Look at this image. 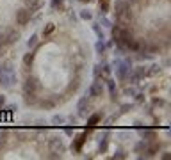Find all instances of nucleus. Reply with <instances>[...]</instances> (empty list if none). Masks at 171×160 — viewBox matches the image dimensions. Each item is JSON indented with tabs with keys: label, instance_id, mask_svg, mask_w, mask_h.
I'll use <instances>...</instances> for the list:
<instances>
[{
	"label": "nucleus",
	"instance_id": "obj_8",
	"mask_svg": "<svg viewBox=\"0 0 171 160\" xmlns=\"http://www.w3.org/2000/svg\"><path fill=\"white\" fill-rule=\"evenodd\" d=\"M107 87H109V93H111V100L116 102V96H118V89H116V82L112 78L107 80Z\"/></svg>",
	"mask_w": 171,
	"mask_h": 160
},
{
	"label": "nucleus",
	"instance_id": "obj_12",
	"mask_svg": "<svg viewBox=\"0 0 171 160\" xmlns=\"http://www.w3.org/2000/svg\"><path fill=\"white\" fill-rule=\"evenodd\" d=\"M146 146H148V142H146V141L143 139V141H139V142L136 144L134 151H136V153H145V151H146Z\"/></svg>",
	"mask_w": 171,
	"mask_h": 160
},
{
	"label": "nucleus",
	"instance_id": "obj_9",
	"mask_svg": "<svg viewBox=\"0 0 171 160\" xmlns=\"http://www.w3.org/2000/svg\"><path fill=\"white\" fill-rule=\"evenodd\" d=\"M125 9H128V4H127L125 0H116V4H114V12H116V16L121 14Z\"/></svg>",
	"mask_w": 171,
	"mask_h": 160
},
{
	"label": "nucleus",
	"instance_id": "obj_33",
	"mask_svg": "<svg viewBox=\"0 0 171 160\" xmlns=\"http://www.w3.org/2000/svg\"><path fill=\"white\" fill-rule=\"evenodd\" d=\"M130 109H132V107H130V105H123V107H121V112H128V110H130Z\"/></svg>",
	"mask_w": 171,
	"mask_h": 160
},
{
	"label": "nucleus",
	"instance_id": "obj_14",
	"mask_svg": "<svg viewBox=\"0 0 171 160\" xmlns=\"http://www.w3.org/2000/svg\"><path fill=\"white\" fill-rule=\"evenodd\" d=\"M98 4H100V14L109 12V0H98Z\"/></svg>",
	"mask_w": 171,
	"mask_h": 160
},
{
	"label": "nucleus",
	"instance_id": "obj_17",
	"mask_svg": "<svg viewBox=\"0 0 171 160\" xmlns=\"http://www.w3.org/2000/svg\"><path fill=\"white\" fill-rule=\"evenodd\" d=\"M25 4L30 7V11H34V9H39V7H41V2H39V0H25Z\"/></svg>",
	"mask_w": 171,
	"mask_h": 160
},
{
	"label": "nucleus",
	"instance_id": "obj_39",
	"mask_svg": "<svg viewBox=\"0 0 171 160\" xmlns=\"http://www.w3.org/2000/svg\"><path fill=\"white\" fill-rule=\"evenodd\" d=\"M134 2H136V0H134Z\"/></svg>",
	"mask_w": 171,
	"mask_h": 160
},
{
	"label": "nucleus",
	"instance_id": "obj_22",
	"mask_svg": "<svg viewBox=\"0 0 171 160\" xmlns=\"http://www.w3.org/2000/svg\"><path fill=\"white\" fill-rule=\"evenodd\" d=\"M62 2H64V0H52V4H50V7H52L54 11H57V9H59V7L62 5Z\"/></svg>",
	"mask_w": 171,
	"mask_h": 160
},
{
	"label": "nucleus",
	"instance_id": "obj_27",
	"mask_svg": "<svg viewBox=\"0 0 171 160\" xmlns=\"http://www.w3.org/2000/svg\"><path fill=\"white\" fill-rule=\"evenodd\" d=\"M125 157H127V155L123 153V150H118V151L114 153V159H125Z\"/></svg>",
	"mask_w": 171,
	"mask_h": 160
},
{
	"label": "nucleus",
	"instance_id": "obj_36",
	"mask_svg": "<svg viewBox=\"0 0 171 160\" xmlns=\"http://www.w3.org/2000/svg\"><path fill=\"white\" fill-rule=\"evenodd\" d=\"M4 103H5V96H2V94H0V105H4Z\"/></svg>",
	"mask_w": 171,
	"mask_h": 160
},
{
	"label": "nucleus",
	"instance_id": "obj_7",
	"mask_svg": "<svg viewBox=\"0 0 171 160\" xmlns=\"http://www.w3.org/2000/svg\"><path fill=\"white\" fill-rule=\"evenodd\" d=\"M5 36V43L7 45H11V43H14V41H18V37H20V34L14 30V28H11V30H7V34H4Z\"/></svg>",
	"mask_w": 171,
	"mask_h": 160
},
{
	"label": "nucleus",
	"instance_id": "obj_34",
	"mask_svg": "<svg viewBox=\"0 0 171 160\" xmlns=\"http://www.w3.org/2000/svg\"><path fill=\"white\" fill-rule=\"evenodd\" d=\"M136 98H137V102H143L145 100V94H134Z\"/></svg>",
	"mask_w": 171,
	"mask_h": 160
},
{
	"label": "nucleus",
	"instance_id": "obj_23",
	"mask_svg": "<svg viewBox=\"0 0 171 160\" xmlns=\"http://www.w3.org/2000/svg\"><path fill=\"white\" fill-rule=\"evenodd\" d=\"M93 30L96 32V36H98V39H103V32L100 30V27H98V23H95V25H93Z\"/></svg>",
	"mask_w": 171,
	"mask_h": 160
},
{
	"label": "nucleus",
	"instance_id": "obj_35",
	"mask_svg": "<svg viewBox=\"0 0 171 160\" xmlns=\"http://www.w3.org/2000/svg\"><path fill=\"white\" fill-rule=\"evenodd\" d=\"M127 94H130V96H134V94H136V91H134V89H127Z\"/></svg>",
	"mask_w": 171,
	"mask_h": 160
},
{
	"label": "nucleus",
	"instance_id": "obj_2",
	"mask_svg": "<svg viewBox=\"0 0 171 160\" xmlns=\"http://www.w3.org/2000/svg\"><path fill=\"white\" fill-rule=\"evenodd\" d=\"M30 14H32V11L27 9V7L16 11V23H18L20 27H25V25L29 23V20H30Z\"/></svg>",
	"mask_w": 171,
	"mask_h": 160
},
{
	"label": "nucleus",
	"instance_id": "obj_1",
	"mask_svg": "<svg viewBox=\"0 0 171 160\" xmlns=\"http://www.w3.org/2000/svg\"><path fill=\"white\" fill-rule=\"evenodd\" d=\"M130 71V62L128 61H118L116 62V77L118 80H125Z\"/></svg>",
	"mask_w": 171,
	"mask_h": 160
},
{
	"label": "nucleus",
	"instance_id": "obj_24",
	"mask_svg": "<svg viewBox=\"0 0 171 160\" xmlns=\"http://www.w3.org/2000/svg\"><path fill=\"white\" fill-rule=\"evenodd\" d=\"M100 23H102L103 27H112V25H111V21H109L105 16H100Z\"/></svg>",
	"mask_w": 171,
	"mask_h": 160
},
{
	"label": "nucleus",
	"instance_id": "obj_3",
	"mask_svg": "<svg viewBox=\"0 0 171 160\" xmlns=\"http://www.w3.org/2000/svg\"><path fill=\"white\" fill-rule=\"evenodd\" d=\"M87 93H89V96H91V98H98V96H102V94H103V82L96 78V80L89 85Z\"/></svg>",
	"mask_w": 171,
	"mask_h": 160
},
{
	"label": "nucleus",
	"instance_id": "obj_37",
	"mask_svg": "<svg viewBox=\"0 0 171 160\" xmlns=\"http://www.w3.org/2000/svg\"><path fill=\"white\" fill-rule=\"evenodd\" d=\"M80 2H91V0H80Z\"/></svg>",
	"mask_w": 171,
	"mask_h": 160
},
{
	"label": "nucleus",
	"instance_id": "obj_28",
	"mask_svg": "<svg viewBox=\"0 0 171 160\" xmlns=\"http://www.w3.org/2000/svg\"><path fill=\"white\" fill-rule=\"evenodd\" d=\"M52 30H54V23H48V25H46V28L43 30V34H50Z\"/></svg>",
	"mask_w": 171,
	"mask_h": 160
},
{
	"label": "nucleus",
	"instance_id": "obj_13",
	"mask_svg": "<svg viewBox=\"0 0 171 160\" xmlns=\"http://www.w3.org/2000/svg\"><path fill=\"white\" fill-rule=\"evenodd\" d=\"M32 62H34V53H32V52L25 53V55H23V64H25V66L29 68V66H30Z\"/></svg>",
	"mask_w": 171,
	"mask_h": 160
},
{
	"label": "nucleus",
	"instance_id": "obj_21",
	"mask_svg": "<svg viewBox=\"0 0 171 160\" xmlns=\"http://www.w3.org/2000/svg\"><path fill=\"white\" fill-rule=\"evenodd\" d=\"M134 71L137 73V77H139V78H143V77H146V66H137V68H136Z\"/></svg>",
	"mask_w": 171,
	"mask_h": 160
},
{
	"label": "nucleus",
	"instance_id": "obj_30",
	"mask_svg": "<svg viewBox=\"0 0 171 160\" xmlns=\"http://www.w3.org/2000/svg\"><path fill=\"white\" fill-rule=\"evenodd\" d=\"M153 105H159V107H162V105H164V100H161V98H155V100H153Z\"/></svg>",
	"mask_w": 171,
	"mask_h": 160
},
{
	"label": "nucleus",
	"instance_id": "obj_10",
	"mask_svg": "<svg viewBox=\"0 0 171 160\" xmlns=\"http://www.w3.org/2000/svg\"><path fill=\"white\" fill-rule=\"evenodd\" d=\"M95 50H96V53H98V55H103V53L107 52V45L103 43V39H98V41H96Z\"/></svg>",
	"mask_w": 171,
	"mask_h": 160
},
{
	"label": "nucleus",
	"instance_id": "obj_15",
	"mask_svg": "<svg viewBox=\"0 0 171 160\" xmlns=\"http://www.w3.org/2000/svg\"><path fill=\"white\" fill-rule=\"evenodd\" d=\"M25 103H27V105H36V96H34V93H25Z\"/></svg>",
	"mask_w": 171,
	"mask_h": 160
},
{
	"label": "nucleus",
	"instance_id": "obj_11",
	"mask_svg": "<svg viewBox=\"0 0 171 160\" xmlns=\"http://www.w3.org/2000/svg\"><path fill=\"white\" fill-rule=\"evenodd\" d=\"M86 135H87V134H80V135L75 139V144H73V150H75V151H80V150H82V144H84V141H86Z\"/></svg>",
	"mask_w": 171,
	"mask_h": 160
},
{
	"label": "nucleus",
	"instance_id": "obj_25",
	"mask_svg": "<svg viewBox=\"0 0 171 160\" xmlns=\"http://www.w3.org/2000/svg\"><path fill=\"white\" fill-rule=\"evenodd\" d=\"M159 66H152V69H146V75H155V73H159Z\"/></svg>",
	"mask_w": 171,
	"mask_h": 160
},
{
	"label": "nucleus",
	"instance_id": "obj_19",
	"mask_svg": "<svg viewBox=\"0 0 171 160\" xmlns=\"http://www.w3.org/2000/svg\"><path fill=\"white\" fill-rule=\"evenodd\" d=\"M37 45V34H32L30 37H29V41H27V46L29 48H34Z\"/></svg>",
	"mask_w": 171,
	"mask_h": 160
},
{
	"label": "nucleus",
	"instance_id": "obj_20",
	"mask_svg": "<svg viewBox=\"0 0 171 160\" xmlns=\"http://www.w3.org/2000/svg\"><path fill=\"white\" fill-rule=\"evenodd\" d=\"M100 121V114H95V116H91L89 118V121H87V125H89V128H93V126H96V123Z\"/></svg>",
	"mask_w": 171,
	"mask_h": 160
},
{
	"label": "nucleus",
	"instance_id": "obj_6",
	"mask_svg": "<svg viewBox=\"0 0 171 160\" xmlns=\"http://www.w3.org/2000/svg\"><path fill=\"white\" fill-rule=\"evenodd\" d=\"M87 109H89V102H87V98H80L79 103H77V112H79V116H80V118L87 116Z\"/></svg>",
	"mask_w": 171,
	"mask_h": 160
},
{
	"label": "nucleus",
	"instance_id": "obj_18",
	"mask_svg": "<svg viewBox=\"0 0 171 160\" xmlns=\"http://www.w3.org/2000/svg\"><path fill=\"white\" fill-rule=\"evenodd\" d=\"M80 18H82L84 21H89V20H93V14H91V11L82 9V11H80Z\"/></svg>",
	"mask_w": 171,
	"mask_h": 160
},
{
	"label": "nucleus",
	"instance_id": "obj_32",
	"mask_svg": "<svg viewBox=\"0 0 171 160\" xmlns=\"http://www.w3.org/2000/svg\"><path fill=\"white\" fill-rule=\"evenodd\" d=\"M4 45H5V36H4V34H0V48H2Z\"/></svg>",
	"mask_w": 171,
	"mask_h": 160
},
{
	"label": "nucleus",
	"instance_id": "obj_29",
	"mask_svg": "<svg viewBox=\"0 0 171 160\" xmlns=\"http://www.w3.org/2000/svg\"><path fill=\"white\" fill-rule=\"evenodd\" d=\"M105 150H107V139H103L100 142V151H105Z\"/></svg>",
	"mask_w": 171,
	"mask_h": 160
},
{
	"label": "nucleus",
	"instance_id": "obj_26",
	"mask_svg": "<svg viewBox=\"0 0 171 160\" xmlns=\"http://www.w3.org/2000/svg\"><path fill=\"white\" fill-rule=\"evenodd\" d=\"M39 107H43V109H52V107H54V103H52V102H41V103H39Z\"/></svg>",
	"mask_w": 171,
	"mask_h": 160
},
{
	"label": "nucleus",
	"instance_id": "obj_16",
	"mask_svg": "<svg viewBox=\"0 0 171 160\" xmlns=\"http://www.w3.org/2000/svg\"><path fill=\"white\" fill-rule=\"evenodd\" d=\"M52 123H54L55 126H61V125L66 123V118H64V116H54V118H52Z\"/></svg>",
	"mask_w": 171,
	"mask_h": 160
},
{
	"label": "nucleus",
	"instance_id": "obj_5",
	"mask_svg": "<svg viewBox=\"0 0 171 160\" xmlns=\"http://www.w3.org/2000/svg\"><path fill=\"white\" fill-rule=\"evenodd\" d=\"M37 87H39V84H37V78H36V77H29V78L25 80V84H23L25 93H36Z\"/></svg>",
	"mask_w": 171,
	"mask_h": 160
},
{
	"label": "nucleus",
	"instance_id": "obj_38",
	"mask_svg": "<svg viewBox=\"0 0 171 160\" xmlns=\"http://www.w3.org/2000/svg\"><path fill=\"white\" fill-rule=\"evenodd\" d=\"M0 75H2V66H0Z\"/></svg>",
	"mask_w": 171,
	"mask_h": 160
},
{
	"label": "nucleus",
	"instance_id": "obj_31",
	"mask_svg": "<svg viewBox=\"0 0 171 160\" xmlns=\"http://www.w3.org/2000/svg\"><path fill=\"white\" fill-rule=\"evenodd\" d=\"M103 73H105V75H109V73H111V66H109V64H105V66H103Z\"/></svg>",
	"mask_w": 171,
	"mask_h": 160
},
{
	"label": "nucleus",
	"instance_id": "obj_4",
	"mask_svg": "<svg viewBox=\"0 0 171 160\" xmlns=\"http://www.w3.org/2000/svg\"><path fill=\"white\" fill-rule=\"evenodd\" d=\"M48 148H50L54 153H62V151H64V144H62V141H61L59 137H52V139L48 141Z\"/></svg>",
	"mask_w": 171,
	"mask_h": 160
}]
</instances>
